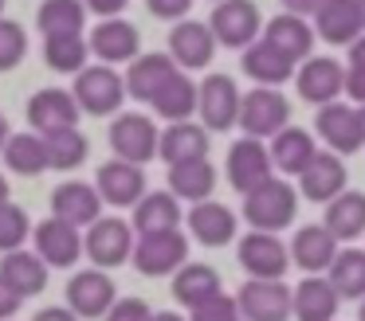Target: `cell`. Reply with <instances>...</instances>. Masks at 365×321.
Segmentation results:
<instances>
[{
    "label": "cell",
    "mask_w": 365,
    "mask_h": 321,
    "mask_svg": "<svg viewBox=\"0 0 365 321\" xmlns=\"http://www.w3.org/2000/svg\"><path fill=\"white\" fill-rule=\"evenodd\" d=\"M299 216V192L287 184V177H271L259 188L244 196V219L252 223V231H283Z\"/></svg>",
    "instance_id": "6da1fadb"
},
{
    "label": "cell",
    "mask_w": 365,
    "mask_h": 321,
    "mask_svg": "<svg viewBox=\"0 0 365 321\" xmlns=\"http://www.w3.org/2000/svg\"><path fill=\"white\" fill-rule=\"evenodd\" d=\"M71 94H75L83 114L110 117V114H118L122 98H126V86H122V75L114 67H106V63H87V67L75 75Z\"/></svg>",
    "instance_id": "7a4b0ae2"
},
{
    "label": "cell",
    "mask_w": 365,
    "mask_h": 321,
    "mask_svg": "<svg viewBox=\"0 0 365 321\" xmlns=\"http://www.w3.org/2000/svg\"><path fill=\"white\" fill-rule=\"evenodd\" d=\"M205 23L212 28L216 47H236V51L252 47L263 36V12L255 0H220Z\"/></svg>",
    "instance_id": "3957f363"
},
{
    "label": "cell",
    "mask_w": 365,
    "mask_h": 321,
    "mask_svg": "<svg viewBox=\"0 0 365 321\" xmlns=\"http://www.w3.org/2000/svg\"><path fill=\"white\" fill-rule=\"evenodd\" d=\"M134 266L145 278H165V274H177L185 263H189V239L185 231H153V235H138L134 239Z\"/></svg>",
    "instance_id": "277c9868"
},
{
    "label": "cell",
    "mask_w": 365,
    "mask_h": 321,
    "mask_svg": "<svg viewBox=\"0 0 365 321\" xmlns=\"http://www.w3.org/2000/svg\"><path fill=\"white\" fill-rule=\"evenodd\" d=\"M240 130L247 137L263 141V137H275L283 125H291V102H287L283 90H271V86H255L240 98Z\"/></svg>",
    "instance_id": "5b68a950"
},
{
    "label": "cell",
    "mask_w": 365,
    "mask_h": 321,
    "mask_svg": "<svg viewBox=\"0 0 365 321\" xmlns=\"http://www.w3.org/2000/svg\"><path fill=\"white\" fill-rule=\"evenodd\" d=\"M158 122L150 114H138V110H126L110 122V149L118 161L130 164H150L158 157Z\"/></svg>",
    "instance_id": "8992f818"
},
{
    "label": "cell",
    "mask_w": 365,
    "mask_h": 321,
    "mask_svg": "<svg viewBox=\"0 0 365 321\" xmlns=\"http://www.w3.org/2000/svg\"><path fill=\"white\" fill-rule=\"evenodd\" d=\"M83 255H87L98 270L122 266L134 255V227L118 216H98L95 223L87 227V235H83Z\"/></svg>",
    "instance_id": "52a82bcc"
},
{
    "label": "cell",
    "mask_w": 365,
    "mask_h": 321,
    "mask_svg": "<svg viewBox=\"0 0 365 321\" xmlns=\"http://www.w3.org/2000/svg\"><path fill=\"white\" fill-rule=\"evenodd\" d=\"M240 86L232 75H208L197 86V114L208 133H224L240 122Z\"/></svg>",
    "instance_id": "ba28073f"
},
{
    "label": "cell",
    "mask_w": 365,
    "mask_h": 321,
    "mask_svg": "<svg viewBox=\"0 0 365 321\" xmlns=\"http://www.w3.org/2000/svg\"><path fill=\"white\" fill-rule=\"evenodd\" d=\"M118 302V286H114V278L106 270H98V266H87V270H75L71 282H67V310L75 313V317H106L110 313V305Z\"/></svg>",
    "instance_id": "9c48e42d"
},
{
    "label": "cell",
    "mask_w": 365,
    "mask_h": 321,
    "mask_svg": "<svg viewBox=\"0 0 365 321\" xmlns=\"http://www.w3.org/2000/svg\"><path fill=\"white\" fill-rule=\"evenodd\" d=\"M294 86H299L302 102H310V106H330L346 90V67L334 55H310V59H302L294 67Z\"/></svg>",
    "instance_id": "30bf717a"
},
{
    "label": "cell",
    "mask_w": 365,
    "mask_h": 321,
    "mask_svg": "<svg viewBox=\"0 0 365 321\" xmlns=\"http://www.w3.org/2000/svg\"><path fill=\"white\" fill-rule=\"evenodd\" d=\"M236 258L247 278H263V282H279L287 274V266H291L287 243L271 231H247L236 247Z\"/></svg>",
    "instance_id": "8fae6325"
},
{
    "label": "cell",
    "mask_w": 365,
    "mask_h": 321,
    "mask_svg": "<svg viewBox=\"0 0 365 321\" xmlns=\"http://www.w3.org/2000/svg\"><path fill=\"white\" fill-rule=\"evenodd\" d=\"M236 310L240 321H291V286L283 278L279 282L247 278L236 290Z\"/></svg>",
    "instance_id": "7c38bea8"
},
{
    "label": "cell",
    "mask_w": 365,
    "mask_h": 321,
    "mask_svg": "<svg viewBox=\"0 0 365 321\" xmlns=\"http://www.w3.org/2000/svg\"><path fill=\"white\" fill-rule=\"evenodd\" d=\"M79 117H83L79 102H75V94L63 90V86H43V90H36L32 98H28V125H32V133H40V137L59 133V130H75Z\"/></svg>",
    "instance_id": "4fadbf2b"
},
{
    "label": "cell",
    "mask_w": 365,
    "mask_h": 321,
    "mask_svg": "<svg viewBox=\"0 0 365 321\" xmlns=\"http://www.w3.org/2000/svg\"><path fill=\"white\" fill-rule=\"evenodd\" d=\"M87 47H91V55H95L98 63L114 67V63H134L138 55H142V36H138V28L130 20L106 16V20H98L95 28H91Z\"/></svg>",
    "instance_id": "5bb4252c"
},
{
    "label": "cell",
    "mask_w": 365,
    "mask_h": 321,
    "mask_svg": "<svg viewBox=\"0 0 365 321\" xmlns=\"http://www.w3.org/2000/svg\"><path fill=\"white\" fill-rule=\"evenodd\" d=\"M216 55V39H212V28L205 20H185L173 23L169 31V59L177 63V70H205Z\"/></svg>",
    "instance_id": "9a60e30c"
},
{
    "label": "cell",
    "mask_w": 365,
    "mask_h": 321,
    "mask_svg": "<svg viewBox=\"0 0 365 321\" xmlns=\"http://www.w3.org/2000/svg\"><path fill=\"white\" fill-rule=\"evenodd\" d=\"M95 188L103 196V204L110 208H134L150 188H145V169L142 164H130V161H103L95 172Z\"/></svg>",
    "instance_id": "2e32d148"
},
{
    "label": "cell",
    "mask_w": 365,
    "mask_h": 321,
    "mask_svg": "<svg viewBox=\"0 0 365 321\" xmlns=\"http://www.w3.org/2000/svg\"><path fill=\"white\" fill-rule=\"evenodd\" d=\"M32 243H36V255L48 266H59V270H67V266H75L83 258V231L56 216L40 219L32 227Z\"/></svg>",
    "instance_id": "e0dca14e"
},
{
    "label": "cell",
    "mask_w": 365,
    "mask_h": 321,
    "mask_svg": "<svg viewBox=\"0 0 365 321\" xmlns=\"http://www.w3.org/2000/svg\"><path fill=\"white\" fill-rule=\"evenodd\" d=\"M224 169H228V184L236 188L240 196H247L252 188H259L263 180L275 177L267 145H263V141H255V137H240V141H232V149H228V164H224Z\"/></svg>",
    "instance_id": "ac0fdd59"
},
{
    "label": "cell",
    "mask_w": 365,
    "mask_h": 321,
    "mask_svg": "<svg viewBox=\"0 0 365 321\" xmlns=\"http://www.w3.org/2000/svg\"><path fill=\"white\" fill-rule=\"evenodd\" d=\"M314 130L318 137L326 141V149L338 157H354L361 141V125H357V110L346 106V102H330V106H318L314 114Z\"/></svg>",
    "instance_id": "d6986e66"
},
{
    "label": "cell",
    "mask_w": 365,
    "mask_h": 321,
    "mask_svg": "<svg viewBox=\"0 0 365 321\" xmlns=\"http://www.w3.org/2000/svg\"><path fill=\"white\" fill-rule=\"evenodd\" d=\"M212 137L200 122H169L158 137V157L173 169V164H189V161H208Z\"/></svg>",
    "instance_id": "ffe728a7"
},
{
    "label": "cell",
    "mask_w": 365,
    "mask_h": 321,
    "mask_svg": "<svg viewBox=\"0 0 365 321\" xmlns=\"http://www.w3.org/2000/svg\"><path fill=\"white\" fill-rule=\"evenodd\" d=\"M51 216L71 223V227H91L103 216V196H98V188L87 184V180H63V184L51 192Z\"/></svg>",
    "instance_id": "44dd1931"
},
{
    "label": "cell",
    "mask_w": 365,
    "mask_h": 321,
    "mask_svg": "<svg viewBox=\"0 0 365 321\" xmlns=\"http://www.w3.org/2000/svg\"><path fill=\"white\" fill-rule=\"evenodd\" d=\"M263 39H267L271 47H279L294 67L314 55V23L294 16V12H279V16H271V20H263Z\"/></svg>",
    "instance_id": "7402d4cb"
},
{
    "label": "cell",
    "mask_w": 365,
    "mask_h": 321,
    "mask_svg": "<svg viewBox=\"0 0 365 321\" xmlns=\"http://www.w3.org/2000/svg\"><path fill=\"white\" fill-rule=\"evenodd\" d=\"M173 75H177V63L169 59V51H142L126 67L122 86H126V94L134 102H153V94H158Z\"/></svg>",
    "instance_id": "603a6c76"
},
{
    "label": "cell",
    "mask_w": 365,
    "mask_h": 321,
    "mask_svg": "<svg viewBox=\"0 0 365 321\" xmlns=\"http://www.w3.org/2000/svg\"><path fill=\"white\" fill-rule=\"evenodd\" d=\"M365 31L357 0H326L314 12V36L330 47H349Z\"/></svg>",
    "instance_id": "cb8c5ba5"
},
{
    "label": "cell",
    "mask_w": 365,
    "mask_h": 321,
    "mask_svg": "<svg viewBox=\"0 0 365 321\" xmlns=\"http://www.w3.org/2000/svg\"><path fill=\"white\" fill-rule=\"evenodd\" d=\"M299 192L314 204H330L338 192H346V161L338 153H314V161L299 172Z\"/></svg>",
    "instance_id": "d4e9b609"
},
{
    "label": "cell",
    "mask_w": 365,
    "mask_h": 321,
    "mask_svg": "<svg viewBox=\"0 0 365 321\" xmlns=\"http://www.w3.org/2000/svg\"><path fill=\"white\" fill-rule=\"evenodd\" d=\"M48 274H51V266L43 263L36 251H28V247L0 255V278L9 282V290H12V294H20V298L43 294V290H48Z\"/></svg>",
    "instance_id": "484cf974"
},
{
    "label": "cell",
    "mask_w": 365,
    "mask_h": 321,
    "mask_svg": "<svg viewBox=\"0 0 365 321\" xmlns=\"http://www.w3.org/2000/svg\"><path fill=\"white\" fill-rule=\"evenodd\" d=\"M338 247L341 243L334 239L322 223H307V227L294 231V239L287 251H291V266H302L307 274H326L334 263V255H338Z\"/></svg>",
    "instance_id": "4316f807"
},
{
    "label": "cell",
    "mask_w": 365,
    "mask_h": 321,
    "mask_svg": "<svg viewBox=\"0 0 365 321\" xmlns=\"http://www.w3.org/2000/svg\"><path fill=\"white\" fill-rule=\"evenodd\" d=\"M341 298L326 282V274H307L299 286L291 290V317L294 321H334L338 317Z\"/></svg>",
    "instance_id": "83f0119b"
},
{
    "label": "cell",
    "mask_w": 365,
    "mask_h": 321,
    "mask_svg": "<svg viewBox=\"0 0 365 321\" xmlns=\"http://www.w3.org/2000/svg\"><path fill=\"white\" fill-rule=\"evenodd\" d=\"M240 67H244V75L252 78V83L271 86V90H279L287 78H294V63L287 59L279 47H271L263 36L255 39L252 47H244V55H240Z\"/></svg>",
    "instance_id": "f1b7e54d"
},
{
    "label": "cell",
    "mask_w": 365,
    "mask_h": 321,
    "mask_svg": "<svg viewBox=\"0 0 365 321\" xmlns=\"http://www.w3.org/2000/svg\"><path fill=\"white\" fill-rule=\"evenodd\" d=\"M267 153H271V169L275 172H283V177H299V172L314 161L318 149H314V137H310L302 125H283V130L271 137Z\"/></svg>",
    "instance_id": "f546056e"
},
{
    "label": "cell",
    "mask_w": 365,
    "mask_h": 321,
    "mask_svg": "<svg viewBox=\"0 0 365 321\" xmlns=\"http://www.w3.org/2000/svg\"><path fill=\"white\" fill-rule=\"evenodd\" d=\"M189 231L197 243L205 247H224V243L236 239V211L228 204H216V200H200L189 208Z\"/></svg>",
    "instance_id": "4dcf8cb0"
},
{
    "label": "cell",
    "mask_w": 365,
    "mask_h": 321,
    "mask_svg": "<svg viewBox=\"0 0 365 321\" xmlns=\"http://www.w3.org/2000/svg\"><path fill=\"white\" fill-rule=\"evenodd\" d=\"M181 200L173 192H145L142 200L134 204V216H130V227L134 235H153V231H173L181 227Z\"/></svg>",
    "instance_id": "1f68e13d"
},
{
    "label": "cell",
    "mask_w": 365,
    "mask_h": 321,
    "mask_svg": "<svg viewBox=\"0 0 365 321\" xmlns=\"http://www.w3.org/2000/svg\"><path fill=\"white\" fill-rule=\"evenodd\" d=\"M322 227L334 235L338 243H354L357 235H365V192H338L326 204Z\"/></svg>",
    "instance_id": "d6a6232c"
},
{
    "label": "cell",
    "mask_w": 365,
    "mask_h": 321,
    "mask_svg": "<svg viewBox=\"0 0 365 321\" xmlns=\"http://www.w3.org/2000/svg\"><path fill=\"white\" fill-rule=\"evenodd\" d=\"M150 106H153V114L165 117V122H192V114H197V83H192L185 70H177V75L153 94Z\"/></svg>",
    "instance_id": "836d02e7"
},
{
    "label": "cell",
    "mask_w": 365,
    "mask_h": 321,
    "mask_svg": "<svg viewBox=\"0 0 365 321\" xmlns=\"http://www.w3.org/2000/svg\"><path fill=\"white\" fill-rule=\"evenodd\" d=\"M216 294H220V274L208 263H185L181 270L173 274V298L181 305H189V310L205 305L208 298H216Z\"/></svg>",
    "instance_id": "e575fe53"
},
{
    "label": "cell",
    "mask_w": 365,
    "mask_h": 321,
    "mask_svg": "<svg viewBox=\"0 0 365 321\" xmlns=\"http://www.w3.org/2000/svg\"><path fill=\"white\" fill-rule=\"evenodd\" d=\"M36 28L40 36H83L87 28V4L83 0H43L36 12Z\"/></svg>",
    "instance_id": "d590c367"
},
{
    "label": "cell",
    "mask_w": 365,
    "mask_h": 321,
    "mask_svg": "<svg viewBox=\"0 0 365 321\" xmlns=\"http://www.w3.org/2000/svg\"><path fill=\"white\" fill-rule=\"evenodd\" d=\"M212 188H216V169L212 161H189V164H173L169 169V192L177 200H212Z\"/></svg>",
    "instance_id": "8d00e7d4"
},
{
    "label": "cell",
    "mask_w": 365,
    "mask_h": 321,
    "mask_svg": "<svg viewBox=\"0 0 365 321\" xmlns=\"http://www.w3.org/2000/svg\"><path fill=\"white\" fill-rule=\"evenodd\" d=\"M326 282L334 286L338 298H357L361 302L365 298V251L361 247H346V251L338 247L330 270H326Z\"/></svg>",
    "instance_id": "74e56055"
},
{
    "label": "cell",
    "mask_w": 365,
    "mask_h": 321,
    "mask_svg": "<svg viewBox=\"0 0 365 321\" xmlns=\"http://www.w3.org/2000/svg\"><path fill=\"white\" fill-rule=\"evenodd\" d=\"M4 164L20 177H40L48 172V141L40 133H12L9 145H4Z\"/></svg>",
    "instance_id": "f35d334b"
},
{
    "label": "cell",
    "mask_w": 365,
    "mask_h": 321,
    "mask_svg": "<svg viewBox=\"0 0 365 321\" xmlns=\"http://www.w3.org/2000/svg\"><path fill=\"white\" fill-rule=\"evenodd\" d=\"M91 59L87 36H48L43 39V63L59 75H79Z\"/></svg>",
    "instance_id": "ab89813d"
},
{
    "label": "cell",
    "mask_w": 365,
    "mask_h": 321,
    "mask_svg": "<svg viewBox=\"0 0 365 321\" xmlns=\"http://www.w3.org/2000/svg\"><path fill=\"white\" fill-rule=\"evenodd\" d=\"M43 141H48V169H59V172L79 169V164L87 161V153H91V141L79 133V125H75V130L48 133Z\"/></svg>",
    "instance_id": "60d3db41"
},
{
    "label": "cell",
    "mask_w": 365,
    "mask_h": 321,
    "mask_svg": "<svg viewBox=\"0 0 365 321\" xmlns=\"http://www.w3.org/2000/svg\"><path fill=\"white\" fill-rule=\"evenodd\" d=\"M32 235V219L20 204H0V255H9V251H20Z\"/></svg>",
    "instance_id": "b9f144b4"
},
{
    "label": "cell",
    "mask_w": 365,
    "mask_h": 321,
    "mask_svg": "<svg viewBox=\"0 0 365 321\" xmlns=\"http://www.w3.org/2000/svg\"><path fill=\"white\" fill-rule=\"evenodd\" d=\"M28 55V31L20 20L12 16H0V70H12L20 67Z\"/></svg>",
    "instance_id": "7bdbcfd3"
},
{
    "label": "cell",
    "mask_w": 365,
    "mask_h": 321,
    "mask_svg": "<svg viewBox=\"0 0 365 321\" xmlns=\"http://www.w3.org/2000/svg\"><path fill=\"white\" fill-rule=\"evenodd\" d=\"M192 321H240L236 298H228V294L208 298L205 305H197V310H192Z\"/></svg>",
    "instance_id": "ee69618b"
},
{
    "label": "cell",
    "mask_w": 365,
    "mask_h": 321,
    "mask_svg": "<svg viewBox=\"0 0 365 321\" xmlns=\"http://www.w3.org/2000/svg\"><path fill=\"white\" fill-rule=\"evenodd\" d=\"M150 317H153V310L142 302V298H118L103 321H150Z\"/></svg>",
    "instance_id": "f6af8a7d"
},
{
    "label": "cell",
    "mask_w": 365,
    "mask_h": 321,
    "mask_svg": "<svg viewBox=\"0 0 365 321\" xmlns=\"http://www.w3.org/2000/svg\"><path fill=\"white\" fill-rule=\"evenodd\" d=\"M145 8H150L158 20H185L189 16V8H192V0H145Z\"/></svg>",
    "instance_id": "bcb514c9"
},
{
    "label": "cell",
    "mask_w": 365,
    "mask_h": 321,
    "mask_svg": "<svg viewBox=\"0 0 365 321\" xmlns=\"http://www.w3.org/2000/svg\"><path fill=\"white\" fill-rule=\"evenodd\" d=\"M349 102H357V106H365V67H346V90Z\"/></svg>",
    "instance_id": "7dc6e473"
},
{
    "label": "cell",
    "mask_w": 365,
    "mask_h": 321,
    "mask_svg": "<svg viewBox=\"0 0 365 321\" xmlns=\"http://www.w3.org/2000/svg\"><path fill=\"white\" fill-rule=\"evenodd\" d=\"M20 305H24V298L20 294H12L9 290V282L0 278V321H12L20 313Z\"/></svg>",
    "instance_id": "c3c4849f"
},
{
    "label": "cell",
    "mask_w": 365,
    "mask_h": 321,
    "mask_svg": "<svg viewBox=\"0 0 365 321\" xmlns=\"http://www.w3.org/2000/svg\"><path fill=\"white\" fill-rule=\"evenodd\" d=\"M83 4H87V12H95L98 20H106V16L126 12V4H130V0H83Z\"/></svg>",
    "instance_id": "681fc988"
},
{
    "label": "cell",
    "mask_w": 365,
    "mask_h": 321,
    "mask_svg": "<svg viewBox=\"0 0 365 321\" xmlns=\"http://www.w3.org/2000/svg\"><path fill=\"white\" fill-rule=\"evenodd\" d=\"M279 4H283L287 12H294V16H302V20H310V16H314L318 8L326 4V0H279Z\"/></svg>",
    "instance_id": "f907efd6"
},
{
    "label": "cell",
    "mask_w": 365,
    "mask_h": 321,
    "mask_svg": "<svg viewBox=\"0 0 365 321\" xmlns=\"http://www.w3.org/2000/svg\"><path fill=\"white\" fill-rule=\"evenodd\" d=\"M32 321H79V317H75L67 305H48V310H40Z\"/></svg>",
    "instance_id": "816d5d0a"
},
{
    "label": "cell",
    "mask_w": 365,
    "mask_h": 321,
    "mask_svg": "<svg viewBox=\"0 0 365 321\" xmlns=\"http://www.w3.org/2000/svg\"><path fill=\"white\" fill-rule=\"evenodd\" d=\"M349 67H365V31L349 43Z\"/></svg>",
    "instance_id": "f5cc1de1"
},
{
    "label": "cell",
    "mask_w": 365,
    "mask_h": 321,
    "mask_svg": "<svg viewBox=\"0 0 365 321\" xmlns=\"http://www.w3.org/2000/svg\"><path fill=\"white\" fill-rule=\"evenodd\" d=\"M9 137H12V130H9V117L0 114V153H4V145H9Z\"/></svg>",
    "instance_id": "db71d44e"
},
{
    "label": "cell",
    "mask_w": 365,
    "mask_h": 321,
    "mask_svg": "<svg viewBox=\"0 0 365 321\" xmlns=\"http://www.w3.org/2000/svg\"><path fill=\"white\" fill-rule=\"evenodd\" d=\"M150 321H185V317H181V313H173V310H158Z\"/></svg>",
    "instance_id": "11a10c76"
},
{
    "label": "cell",
    "mask_w": 365,
    "mask_h": 321,
    "mask_svg": "<svg viewBox=\"0 0 365 321\" xmlns=\"http://www.w3.org/2000/svg\"><path fill=\"white\" fill-rule=\"evenodd\" d=\"M0 204H9V180L0 177Z\"/></svg>",
    "instance_id": "9f6ffc18"
},
{
    "label": "cell",
    "mask_w": 365,
    "mask_h": 321,
    "mask_svg": "<svg viewBox=\"0 0 365 321\" xmlns=\"http://www.w3.org/2000/svg\"><path fill=\"white\" fill-rule=\"evenodd\" d=\"M357 125H361V141H365V106H357Z\"/></svg>",
    "instance_id": "6f0895ef"
},
{
    "label": "cell",
    "mask_w": 365,
    "mask_h": 321,
    "mask_svg": "<svg viewBox=\"0 0 365 321\" xmlns=\"http://www.w3.org/2000/svg\"><path fill=\"white\" fill-rule=\"evenodd\" d=\"M357 321H365V298H361V310H357Z\"/></svg>",
    "instance_id": "680465c9"
},
{
    "label": "cell",
    "mask_w": 365,
    "mask_h": 321,
    "mask_svg": "<svg viewBox=\"0 0 365 321\" xmlns=\"http://www.w3.org/2000/svg\"><path fill=\"white\" fill-rule=\"evenodd\" d=\"M357 8H361V23H365V0H357Z\"/></svg>",
    "instance_id": "91938a15"
},
{
    "label": "cell",
    "mask_w": 365,
    "mask_h": 321,
    "mask_svg": "<svg viewBox=\"0 0 365 321\" xmlns=\"http://www.w3.org/2000/svg\"><path fill=\"white\" fill-rule=\"evenodd\" d=\"M0 16H4V0H0Z\"/></svg>",
    "instance_id": "94428289"
},
{
    "label": "cell",
    "mask_w": 365,
    "mask_h": 321,
    "mask_svg": "<svg viewBox=\"0 0 365 321\" xmlns=\"http://www.w3.org/2000/svg\"><path fill=\"white\" fill-rule=\"evenodd\" d=\"M212 4H220V0H212Z\"/></svg>",
    "instance_id": "6125c7cd"
}]
</instances>
